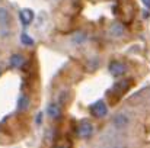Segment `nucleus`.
<instances>
[{
  "label": "nucleus",
  "mask_w": 150,
  "mask_h": 148,
  "mask_svg": "<svg viewBox=\"0 0 150 148\" xmlns=\"http://www.w3.org/2000/svg\"><path fill=\"white\" fill-rule=\"evenodd\" d=\"M93 134V125L88 121H83L79 123L77 126V135L82 137V138H89L91 135Z\"/></svg>",
  "instance_id": "obj_1"
},
{
  "label": "nucleus",
  "mask_w": 150,
  "mask_h": 148,
  "mask_svg": "<svg viewBox=\"0 0 150 148\" xmlns=\"http://www.w3.org/2000/svg\"><path fill=\"white\" fill-rule=\"evenodd\" d=\"M91 110H92L93 116H96V118H103V116L108 113V107H106V105H105V102H103V100H98V102H95V103L92 105Z\"/></svg>",
  "instance_id": "obj_2"
},
{
  "label": "nucleus",
  "mask_w": 150,
  "mask_h": 148,
  "mask_svg": "<svg viewBox=\"0 0 150 148\" xmlns=\"http://www.w3.org/2000/svg\"><path fill=\"white\" fill-rule=\"evenodd\" d=\"M128 123H130V119H128V116L124 115V113H117V115L112 118V125H114V128H117V129L125 128Z\"/></svg>",
  "instance_id": "obj_3"
},
{
  "label": "nucleus",
  "mask_w": 150,
  "mask_h": 148,
  "mask_svg": "<svg viewBox=\"0 0 150 148\" xmlns=\"http://www.w3.org/2000/svg\"><path fill=\"white\" fill-rule=\"evenodd\" d=\"M109 73L114 76V77H120L125 73V65L120 61H112L109 64Z\"/></svg>",
  "instance_id": "obj_4"
},
{
  "label": "nucleus",
  "mask_w": 150,
  "mask_h": 148,
  "mask_svg": "<svg viewBox=\"0 0 150 148\" xmlns=\"http://www.w3.org/2000/svg\"><path fill=\"white\" fill-rule=\"evenodd\" d=\"M108 32H109V35L114 36V38H121V36L124 35L125 29H124V26H122L120 22H112Z\"/></svg>",
  "instance_id": "obj_5"
},
{
  "label": "nucleus",
  "mask_w": 150,
  "mask_h": 148,
  "mask_svg": "<svg viewBox=\"0 0 150 148\" xmlns=\"http://www.w3.org/2000/svg\"><path fill=\"white\" fill-rule=\"evenodd\" d=\"M19 18H21L22 25L28 26V25L32 23V20H34V12H32L31 9H22V10L19 12Z\"/></svg>",
  "instance_id": "obj_6"
},
{
  "label": "nucleus",
  "mask_w": 150,
  "mask_h": 148,
  "mask_svg": "<svg viewBox=\"0 0 150 148\" xmlns=\"http://www.w3.org/2000/svg\"><path fill=\"white\" fill-rule=\"evenodd\" d=\"M47 113H48V116H50L51 119H58L60 115H61L60 106H58L57 103H51V105H48V107H47Z\"/></svg>",
  "instance_id": "obj_7"
},
{
  "label": "nucleus",
  "mask_w": 150,
  "mask_h": 148,
  "mask_svg": "<svg viewBox=\"0 0 150 148\" xmlns=\"http://www.w3.org/2000/svg\"><path fill=\"white\" fill-rule=\"evenodd\" d=\"M9 62H10V67H13V68H21V67L23 65L25 60H23V57H22L21 54H13V55L10 57Z\"/></svg>",
  "instance_id": "obj_8"
},
{
  "label": "nucleus",
  "mask_w": 150,
  "mask_h": 148,
  "mask_svg": "<svg viewBox=\"0 0 150 148\" xmlns=\"http://www.w3.org/2000/svg\"><path fill=\"white\" fill-rule=\"evenodd\" d=\"M10 23V15L7 12V9L0 7V26L1 28H7Z\"/></svg>",
  "instance_id": "obj_9"
},
{
  "label": "nucleus",
  "mask_w": 150,
  "mask_h": 148,
  "mask_svg": "<svg viewBox=\"0 0 150 148\" xmlns=\"http://www.w3.org/2000/svg\"><path fill=\"white\" fill-rule=\"evenodd\" d=\"M86 39H88V36H86L85 32H77L71 36V44L73 45H82V44L86 42Z\"/></svg>",
  "instance_id": "obj_10"
},
{
  "label": "nucleus",
  "mask_w": 150,
  "mask_h": 148,
  "mask_svg": "<svg viewBox=\"0 0 150 148\" xmlns=\"http://www.w3.org/2000/svg\"><path fill=\"white\" fill-rule=\"evenodd\" d=\"M28 106H29V97L28 96H21L19 102H18V110L23 112V110L28 109Z\"/></svg>",
  "instance_id": "obj_11"
},
{
  "label": "nucleus",
  "mask_w": 150,
  "mask_h": 148,
  "mask_svg": "<svg viewBox=\"0 0 150 148\" xmlns=\"http://www.w3.org/2000/svg\"><path fill=\"white\" fill-rule=\"evenodd\" d=\"M21 42H22L23 45H28V47L34 45V39H32L28 34H22V35H21Z\"/></svg>",
  "instance_id": "obj_12"
},
{
  "label": "nucleus",
  "mask_w": 150,
  "mask_h": 148,
  "mask_svg": "<svg viewBox=\"0 0 150 148\" xmlns=\"http://www.w3.org/2000/svg\"><path fill=\"white\" fill-rule=\"evenodd\" d=\"M142 1H143V3H144L147 7H150V0H142Z\"/></svg>",
  "instance_id": "obj_13"
}]
</instances>
